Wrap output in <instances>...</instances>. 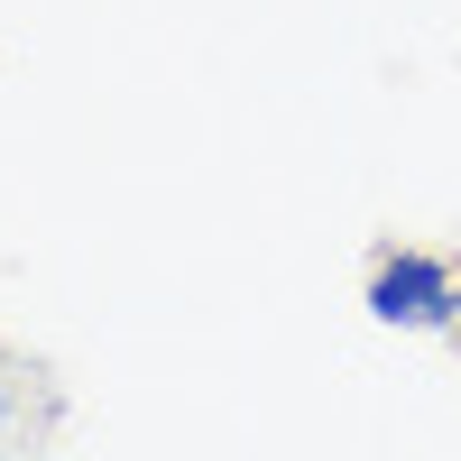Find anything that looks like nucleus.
I'll list each match as a JSON object with an SVG mask.
<instances>
[{
    "label": "nucleus",
    "instance_id": "obj_2",
    "mask_svg": "<svg viewBox=\"0 0 461 461\" xmlns=\"http://www.w3.org/2000/svg\"><path fill=\"white\" fill-rule=\"evenodd\" d=\"M452 341H461V304H452Z\"/></svg>",
    "mask_w": 461,
    "mask_h": 461
},
{
    "label": "nucleus",
    "instance_id": "obj_1",
    "mask_svg": "<svg viewBox=\"0 0 461 461\" xmlns=\"http://www.w3.org/2000/svg\"><path fill=\"white\" fill-rule=\"evenodd\" d=\"M452 304H461V267L434 249H378L369 267V314L397 323V332H452Z\"/></svg>",
    "mask_w": 461,
    "mask_h": 461
}]
</instances>
